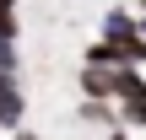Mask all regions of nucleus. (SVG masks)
<instances>
[{
  "mask_svg": "<svg viewBox=\"0 0 146 140\" xmlns=\"http://www.w3.org/2000/svg\"><path fill=\"white\" fill-rule=\"evenodd\" d=\"M76 86H81L87 103H114V70H108V65H81Z\"/></svg>",
  "mask_w": 146,
  "mask_h": 140,
  "instance_id": "f257e3e1",
  "label": "nucleus"
},
{
  "mask_svg": "<svg viewBox=\"0 0 146 140\" xmlns=\"http://www.w3.org/2000/svg\"><path fill=\"white\" fill-rule=\"evenodd\" d=\"M103 38H108V43H130V38H141V16L125 11V5H108V11H103Z\"/></svg>",
  "mask_w": 146,
  "mask_h": 140,
  "instance_id": "f03ea898",
  "label": "nucleus"
},
{
  "mask_svg": "<svg viewBox=\"0 0 146 140\" xmlns=\"http://www.w3.org/2000/svg\"><path fill=\"white\" fill-rule=\"evenodd\" d=\"M146 97V70L141 65H114V103H135Z\"/></svg>",
  "mask_w": 146,
  "mask_h": 140,
  "instance_id": "7ed1b4c3",
  "label": "nucleus"
},
{
  "mask_svg": "<svg viewBox=\"0 0 146 140\" xmlns=\"http://www.w3.org/2000/svg\"><path fill=\"white\" fill-rule=\"evenodd\" d=\"M114 108H119V129L146 135V97H135V103H114Z\"/></svg>",
  "mask_w": 146,
  "mask_h": 140,
  "instance_id": "20e7f679",
  "label": "nucleus"
},
{
  "mask_svg": "<svg viewBox=\"0 0 146 140\" xmlns=\"http://www.w3.org/2000/svg\"><path fill=\"white\" fill-rule=\"evenodd\" d=\"M0 76H22V43L0 38Z\"/></svg>",
  "mask_w": 146,
  "mask_h": 140,
  "instance_id": "39448f33",
  "label": "nucleus"
},
{
  "mask_svg": "<svg viewBox=\"0 0 146 140\" xmlns=\"http://www.w3.org/2000/svg\"><path fill=\"white\" fill-rule=\"evenodd\" d=\"M0 38H22V16H16V0H0Z\"/></svg>",
  "mask_w": 146,
  "mask_h": 140,
  "instance_id": "423d86ee",
  "label": "nucleus"
},
{
  "mask_svg": "<svg viewBox=\"0 0 146 140\" xmlns=\"http://www.w3.org/2000/svg\"><path fill=\"white\" fill-rule=\"evenodd\" d=\"M11 140H43V135H38L33 124H22V129H11Z\"/></svg>",
  "mask_w": 146,
  "mask_h": 140,
  "instance_id": "0eeeda50",
  "label": "nucleus"
},
{
  "mask_svg": "<svg viewBox=\"0 0 146 140\" xmlns=\"http://www.w3.org/2000/svg\"><path fill=\"white\" fill-rule=\"evenodd\" d=\"M103 140H135V135H130V129H108Z\"/></svg>",
  "mask_w": 146,
  "mask_h": 140,
  "instance_id": "6e6552de",
  "label": "nucleus"
},
{
  "mask_svg": "<svg viewBox=\"0 0 146 140\" xmlns=\"http://www.w3.org/2000/svg\"><path fill=\"white\" fill-rule=\"evenodd\" d=\"M141 38H146V11H141Z\"/></svg>",
  "mask_w": 146,
  "mask_h": 140,
  "instance_id": "1a4fd4ad",
  "label": "nucleus"
},
{
  "mask_svg": "<svg viewBox=\"0 0 146 140\" xmlns=\"http://www.w3.org/2000/svg\"><path fill=\"white\" fill-rule=\"evenodd\" d=\"M135 5H141V11H146V0H135Z\"/></svg>",
  "mask_w": 146,
  "mask_h": 140,
  "instance_id": "9d476101",
  "label": "nucleus"
}]
</instances>
